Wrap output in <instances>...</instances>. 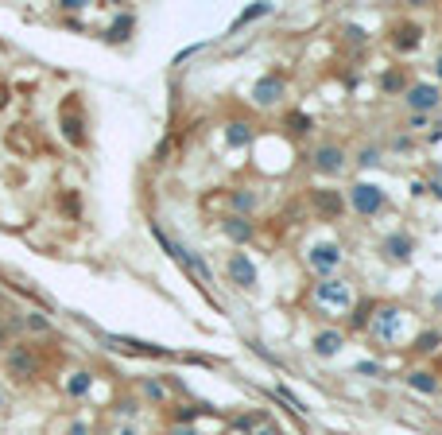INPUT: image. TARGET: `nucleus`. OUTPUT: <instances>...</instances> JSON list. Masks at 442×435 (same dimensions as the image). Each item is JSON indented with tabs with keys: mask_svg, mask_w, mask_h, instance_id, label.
Returning <instances> with one entry per match:
<instances>
[{
	"mask_svg": "<svg viewBox=\"0 0 442 435\" xmlns=\"http://www.w3.org/2000/svg\"><path fill=\"white\" fill-rule=\"evenodd\" d=\"M89 385H94V373H86V369H81V373H74L70 381H67V389L74 392V397H86Z\"/></svg>",
	"mask_w": 442,
	"mask_h": 435,
	"instance_id": "2eb2a0df",
	"label": "nucleus"
},
{
	"mask_svg": "<svg viewBox=\"0 0 442 435\" xmlns=\"http://www.w3.org/2000/svg\"><path fill=\"white\" fill-rule=\"evenodd\" d=\"M384 89H388V94H400V89H407L404 74H384Z\"/></svg>",
	"mask_w": 442,
	"mask_h": 435,
	"instance_id": "412c9836",
	"label": "nucleus"
},
{
	"mask_svg": "<svg viewBox=\"0 0 442 435\" xmlns=\"http://www.w3.org/2000/svg\"><path fill=\"white\" fill-rule=\"evenodd\" d=\"M415 43H419V31H415V28H400V35H396V47H400V51H412Z\"/></svg>",
	"mask_w": 442,
	"mask_h": 435,
	"instance_id": "a211bd4d",
	"label": "nucleus"
},
{
	"mask_svg": "<svg viewBox=\"0 0 442 435\" xmlns=\"http://www.w3.org/2000/svg\"><path fill=\"white\" fill-rule=\"evenodd\" d=\"M28 326H31V331H47V326H51V323H47V319H43V315H39V311H31V319H28Z\"/></svg>",
	"mask_w": 442,
	"mask_h": 435,
	"instance_id": "b1692460",
	"label": "nucleus"
},
{
	"mask_svg": "<svg viewBox=\"0 0 442 435\" xmlns=\"http://www.w3.org/2000/svg\"><path fill=\"white\" fill-rule=\"evenodd\" d=\"M438 342H442V331H423L419 338H415V346H419L423 354H431V350H438Z\"/></svg>",
	"mask_w": 442,
	"mask_h": 435,
	"instance_id": "dca6fc26",
	"label": "nucleus"
},
{
	"mask_svg": "<svg viewBox=\"0 0 442 435\" xmlns=\"http://www.w3.org/2000/svg\"><path fill=\"white\" fill-rule=\"evenodd\" d=\"M225 272H229V280H233L237 288H244V292H252V288H256V280H260V276H256V265H252L244 253H233V257H229Z\"/></svg>",
	"mask_w": 442,
	"mask_h": 435,
	"instance_id": "20e7f679",
	"label": "nucleus"
},
{
	"mask_svg": "<svg viewBox=\"0 0 442 435\" xmlns=\"http://www.w3.org/2000/svg\"><path fill=\"white\" fill-rule=\"evenodd\" d=\"M341 331H322V334H314V354H322V358H334L341 350Z\"/></svg>",
	"mask_w": 442,
	"mask_h": 435,
	"instance_id": "1a4fd4ad",
	"label": "nucleus"
},
{
	"mask_svg": "<svg viewBox=\"0 0 442 435\" xmlns=\"http://www.w3.org/2000/svg\"><path fill=\"white\" fill-rule=\"evenodd\" d=\"M144 389H147V397H155V400H159V397H163V389H159V385H155V381H147V385H144Z\"/></svg>",
	"mask_w": 442,
	"mask_h": 435,
	"instance_id": "bb28decb",
	"label": "nucleus"
},
{
	"mask_svg": "<svg viewBox=\"0 0 442 435\" xmlns=\"http://www.w3.org/2000/svg\"><path fill=\"white\" fill-rule=\"evenodd\" d=\"M318 299H322L326 307H346V303H349V288L341 280H322V284H318Z\"/></svg>",
	"mask_w": 442,
	"mask_h": 435,
	"instance_id": "6e6552de",
	"label": "nucleus"
},
{
	"mask_svg": "<svg viewBox=\"0 0 442 435\" xmlns=\"http://www.w3.org/2000/svg\"><path fill=\"white\" fill-rule=\"evenodd\" d=\"M427 113H412V121H407V128H415V133H419V128H427Z\"/></svg>",
	"mask_w": 442,
	"mask_h": 435,
	"instance_id": "5701e85b",
	"label": "nucleus"
},
{
	"mask_svg": "<svg viewBox=\"0 0 442 435\" xmlns=\"http://www.w3.org/2000/svg\"><path fill=\"white\" fill-rule=\"evenodd\" d=\"M283 89H288V82H283L280 74H268V78L256 82V89H252V94H256L260 105H276L283 97Z\"/></svg>",
	"mask_w": 442,
	"mask_h": 435,
	"instance_id": "0eeeda50",
	"label": "nucleus"
},
{
	"mask_svg": "<svg viewBox=\"0 0 442 435\" xmlns=\"http://www.w3.org/2000/svg\"><path fill=\"white\" fill-rule=\"evenodd\" d=\"M171 435H202V431H194L191 424H178V428H171Z\"/></svg>",
	"mask_w": 442,
	"mask_h": 435,
	"instance_id": "a878e982",
	"label": "nucleus"
},
{
	"mask_svg": "<svg viewBox=\"0 0 442 435\" xmlns=\"http://www.w3.org/2000/svg\"><path fill=\"white\" fill-rule=\"evenodd\" d=\"M380 249H384V257H388V260H407V257H412V249H415V241H412V233L396 229V233L384 237Z\"/></svg>",
	"mask_w": 442,
	"mask_h": 435,
	"instance_id": "423d86ee",
	"label": "nucleus"
},
{
	"mask_svg": "<svg viewBox=\"0 0 442 435\" xmlns=\"http://www.w3.org/2000/svg\"><path fill=\"white\" fill-rule=\"evenodd\" d=\"M101 435H113V431H101Z\"/></svg>",
	"mask_w": 442,
	"mask_h": 435,
	"instance_id": "72a5a7b5",
	"label": "nucleus"
},
{
	"mask_svg": "<svg viewBox=\"0 0 442 435\" xmlns=\"http://www.w3.org/2000/svg\"><path fill=\"white\" fill-rule=\"evenodd\" d=\"M132 12H120L117 16V20H113L109 23V31H105V35H109V39H117V43H125V39H128V31H132Z\"/></svg>",
	"mask_w": 442,
	"mask_h": 435,
	"instance_id": "ddd939ff",
	"label": "nucleus"
},
{
	"mask_svg": "<svg viewBox=\"0 0 442 435\" xmlns=\"http://www.w3.org/2000/svg\"><path fill=\"white\" fill-rule=\"evenodd\" d=\"M404 101H407V109L412 113H435L438 105H442V89L435 86V82H415V86H407L404 89Z\"/></svg>",
	"mask_w": 442,
	"mask_h": 435,
	"instance_id": "f03ea898",
	"label": "nucleus"
},
{
	"mask_svg": "<svg viewBox=\"0 0 442 435\" xmlns=\"http://www.w3.org/2000/svg\"><path fill=\"white\" fill-rule=\"evenodd\" d=\"M376 160H380V152H376V148H365V152L357 155V163H365V167H373Z\"/></svg>",
	"mask_w": 442,
	"mask_h": 435,
	"instance_id": "4be33fe9",
	"label": "nucleus"
},
{
	"mask_svg": "<svg viewBox=\"0 0 442 435\" xmlns=\"http://www.w3.org/2000/svg\"><path fill=\"white\" fill-rule=\"evenodd\" d=\"M431 194H435V199H442V183H431Z\"/></svg>",
	"mask_w": 442,
	"mask_h": 435,
	"instance_id": "c756f323",
	"label": "nucleus"
},
{
	"mask_svg": "<svg viewBox=\"0 0 442 435\" xmlns=\"http://www.w3.org/2000/svg\"><path fill=\"white\" fill-rule=\"evenodd\" d=\"M307 260H310V268H314V272L326 280V276L341 265V249L334 241H318V245H310V257Z\"/></svg>",
	"mask_w": 442,
	"mask_h": 435,
	"instance_id": "7ed1b4c3",
	"label": "nucleus"
},
{
	"mask_svg": "<svg viewBox=\"0 0 442 435\" xmlns=\"http://www.w3.org/2000/svg\"><path fill=\"white\" fill-rule=\"evenodd\" d=\"M407 385H412L415 392H438V381H435V373H427V369H412V373H407Z\"/></svg>",
	"mask_w": 442,
	"mask_h": 435,
	"instance_id": "9b49d317",
	"label": "nucleus"
},
{
	"mask_svg": "<svg viewBox=\"0 0 442 435\" xmlns=\"http://www.w3.org/2000/svg\"><path fill=\"white\" fill-rule=\"evenodd\" d=\"M117 435H140V431H136V428H120Z\"/></svg>",
	"mask_w": 442,
	"mask_h": 435,
	"instance_id": "7c9ffc66",
	"label": "nucleus"
},
{
	"mask_svg": "<svg viewBox=\"0 0 442 435\" xmlns=\"http://www.w3.org/2000/svg\"><path fill=\"white\" fill-rule=\"evenodd\" d=\"M318 210H326L330 218H338L341 210H346V199H341L338 191H322V194H318Z\"/></svg>",
	"mask_w": 442,
	"mask_h": 435,
	"instance_id": "4468645a",
	"label": "nucleus"
},
{
	"mask_svg": "<svg viewBox=\"0 0 442 435\" xmlns=\"http://www.w3.org/2000/svg\"><path fill=\"white\" fill-rule=\"evenodd\" d=\"M314 167L322 171V175H341V171H346V152H341L338 144H322L314 152Z\"/></svg>",
	"mask_w": 442,
	"mask_h": 435,
	"instance_id": "39448f33",
	"label": "nucleus"
},
{
	"mask_svg": "<svg viewBox=\"0 0 442 435\" xmlns=\"http://www.w3.org/2000/svg\"><path fill=\"white\" fill-rule=\"evenodd\" d=\"M0 408H4V397H0Z\"/></svg>",
	"mask_w": 442,
	"mask_h": 435,
	"instance_id": "473e14b6",
	"label": "nucleus"
},
{
	"mask_svg": "<svg viewBox=\"0 0 442 435\" xmlns=\"http://www.w3.org/2000/svg\"><path fill=\"white\" fill-rule=\"evenodd\" d=\"M368 311H376V303H373V299H365L361 307H357V315H353V326H368V323H373V315H368Z\"/></svg>",
	"mask_w": 442,
	"mask_h": 435,
	"instance_id": "aec40b11",
	"label": "nucleus"
},
{
	"mask_svg": "<svg viewBox=\"0 0 442 435\" xmlns=\"http://www.w3.org/2000/svg\"><path fill=\"white\" fill-rule=\"evenodd\" d=\"M435 78L442 82V55H438V59H435Z\"/></svg>",
	"mask_w": 442,
	"mask_h": 435,
	"instance_id": "c85d7f7f",
	"label": "nucleus"
},
{
	"mask_svg": "<svg viewBox=\"0 0 442 435\" xmlns=\"http://www.w3.org/2000/svg\"><path fill=\"white\" fill-rule=\"evenodd\" d=\"M67 435H89V424H81V420H74Z\"/></svg>",
	"mask_w": 442,
	"mask_h": 435,
	"instance_id": "393cba45",
	"label": "nucleus"
},
{
	"mask_svg": "<svg viewBox=\"0 0 442 435\" xmlns=\"http://www.w3.org/2000/svg\"><path fill=\"white\" fill-rule=\"evenodd\" d=\"M136 412V400H120V416H132Z\"/></svg>",
	"mask_w": 442,
	"mask_h": 435,
	"instance_id": "cd10ccee",
	"label": "nucleus"
},
{
	"mask_svg": "<svg viewBox=\"0 0 442 435\" xmlns=\"http://www.w3.org/2000/svg\"><path fill=\"white\" fill-rule=\"evenodd\" d=\"M0 342H4V326H0Z\"/></svg>",
	"mask_w": 442,
	"mask_h": 435,
	"instance_id": "2f4dec72",
	"label": "nucleus"
},
{
	"mask_svg": "<svg viewBox=\"0 0 442 435\" xmlns=\"http://www.w3.org/2000/svg\"><path fill=\"white\" fill-rule=\"evenodd\" d=\"M221 229H225V237H229V241H237V245H244L252 237V226L244 218H225V226H221Z\"/></svg>",
	"mask_w": 442,
	"mask_h": 435,
	"instance_id": "f8f14e48",
	"label": "nucleus"
},
{
	"mask_svg": "<svg viewBox=\"0 0 442 435\" xmlns=\"http://www.w3.org/2000/svg\"><path fill=\"white\" fill-rule=\"evenodd\" d=\"M8 365H12V373H20V377H35V358H31L23 346H16V350H12Z\"/></svg>",
	"mask_w": 442,
	"mask_h": 435,
	"instance_id": "9d476101",
	"label": "nucleus"
},
{
	"mask_svg": "<svg viewBox=\"0 0 442 435\" xmlns=\"http://www.w3.org/2000/svg\"><path fill=\"white\" fill-rule=\"evenodd\" d=\"M346 202L361 218H373V214H380V210H384V191H380V187H373V183H353V187H349V194H346Z\"/></svg>",
	"mask_w": 442,
	"mask_h": 435,
	"instance_id": "f257e3e1",
	"label": "nucleus"
},
{
	"mask_svg": "<svg viewBox=\"0 0 442 435\" xmlns=\"http://www.w3.org/2000/svg\"><path fill=\"white\" fill-rule=\"evenodd\" d=\"M252 207H256V194H249V191H237V194H233V210H237V218L249 214Z\"/></svg>",
	"mask_w": 442,
	"mask_h": 435,
	"instance_id": "f3484780",
	"label": "nucleus"
},
{
	"mask_svg": "<svg viewBox=\"0 0 442 435\" xmlns=\"http://www.w3.org/2000/svg\"><path fill=\"white\" fill-rule=\"evenodd\" d=\"M249 141H252L249 125H241V121H237V125H229V144H249Z\"/></svg>",
	"mask_w": 442,
	"mask_h": 435,
	"instance_id": "6ab92c4d",
	"label": "nucleus"
}]
</instances>
